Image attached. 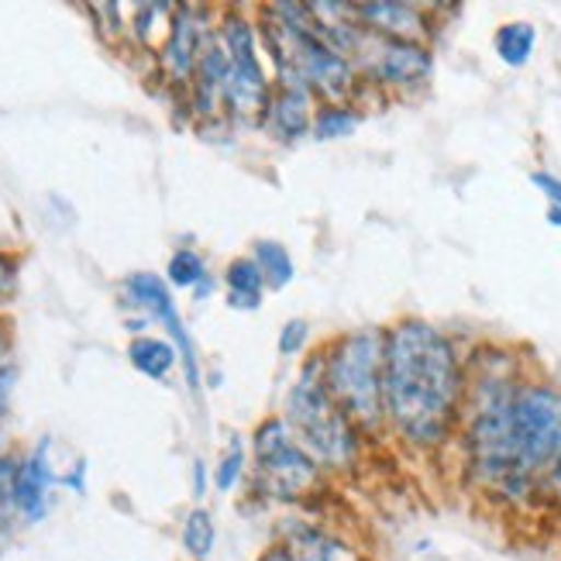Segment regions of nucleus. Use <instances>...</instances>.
Instances as JSON below:
<instances>
[{
    "mask_svg": "<svg viewBox=\"0 0 561 561\" xmlns=\"http://www.w3.org/2000/svg\"><path fill=\"white\" fill-rule=\"evenodd\" d=\"M466 403V362L431 321L403 317L386 331L382 407L386 427L417 451L445 448L458 434Z\"/></svg>",
    "mask_w": 561,
    "mask_h": 561,
    "instance_id": "f257e3e1",
    "label": "nucleus"
},
{
    "mask_svg": "<svg viewBox=\"0 0 561 561\" xmlns=\"http://www.w3.org/2000/svg\"><path fill=\"white\" fill-rule=\"evenodd\" d=\"M286 424L317 466L345 469L358 455V427L337 407L324 382V362L313 355L286 400Z\"/></svg>",
    "mask_w": 561,
    "mask_h": 561,
    "instance_id": "f03ea898",
    "label": "nucleus"
},
{
    "mask_svg": "<svg viewBox=\"0 0 561 561\" xmlns=\"http://www.w3.org/2000/svg\"><path fill=\"white\" fill-rule=\"evenodd\" d=\"M382 358L386 334L382 331H355L337 337L331 352L321 355L324 382L337 407L348 413L358 434H379L386 427L382 407Z\"/></svg>",
    "mask_w": 561,
    "mask_h": 561,
    "instance_id": "7ed1b4c3",
    "label": "nucleus"
},
{
    "mask_svg": "<svg viewBox=\"0 0 561 561\" xmlns=\"http://www.w3.org/2000/svg\"><path fill=\"white\" fill-rule=\"evenodd\" d=\"M510 437L524 482L538 500L545 469L561 455V389L548 379H524L510 407Z\"/></svg>",
    "mask_w": 561,
    "mask_h": 561,
    "instance_id": "20e7f679",
    "label": "nucleus"
},
{
    "mask_svg": "<svg viewBox=\"0 0 561 561\" xmlns=\"http://www.w3.org/2000/svg\"><path fill=\"white\" fill-rule=\"evenodd\" d=\"M221 45L228 53V87H225V104L234 121H245V125H259L270 114V77H265L262 59H259V42L252 24L241 14H228L225 28H221Z\"/></svg>",
    "mask_w": 561,
    "mask_h": 561,
    "instance_id": "39448f33",
    "label": "nucleus"
},
{
    "mask_svg": "<svg viewBox=\"0 0 561 561\" xmlns=\"http://www.w3.org/2000/svg\"><path fill=\"white\" fill-rule=\"evenodd\" d=\"M255 461L262 490L276 500H300L317 485L321 466L300 448L283 417L262 421L255 431Z\"/></svg>",
    "mask_w": 561,
    "mask_h": 561,
    "instance_id": "423d86ee",
    "label": "nucleus"
},
{
    "mask_svg": "<svg viewBox=\"0 0 561 561\" xmlns=\"http://www.w3.org/2000/svg\"><path fill=\"white\" fill-rule=\"evenodd\" d=\"M355 24L379 38L393 42H417L427 45L434 35V18L421 4H397V0H369V4H352Z\"/></svg>",
    "mask_w": 561,
    "mask_h": 561,
    "instance_id": "0eeeda50",
    "label": "nucleus"
},
{
    "mask_svg": "<svg viewBox=\"0 0 561 561\" xmlns=\"http://www.w3.org/2000/svg\"><path fill=\"white\" fill-rule=\"evenodd\" d=\"M125 286H128V297L135 304H141L149 313H156L159 321L169 328V334L176 337V345L183 352V365H186V379H190V386H197L201 373H197V355H193V341H190V334H186V328L180 321L176 304H173V297H169L165 283L159 276H152V273H135V276H128Z\"/></svg>",
    "mask_w": 561,
    "mask_h": 561,
    "instance_id": "6e6552de",
    "label": "nucleus"
},
{
    "mask_svg": "<svg viewBox=\"0 0 561 561\" xmlns=\"http://www.w3.org/2000/svg\"><path fill=\"white\" fill-rule=\"evenodd\" d=\"M207 45H210V38H207V21L197 11L183 8L173 18V32H169V38H165L162 62H165V69L173 72L176 80H186L190 72H197V62H201Z\"/></svg>",
    "mask_w": 561,
    "mask_h": 561,
    "instance_id": "1a4fd4ad",
    "label": "nucleus"
},
{
    "mask_svg": "<svg viewBox=\"0 0 561 561\" xmlns=\"http://www.w3.org/2000/svg\"><path fill=\"white\" fill-rule=\"evenodd\" d=\"M310 90L297 80V77H279V90L270 101V114L265 121L276 128V135L283 138H300L313 128V104H310Z\"/></svg>",
    "mask_w": 561,
    "mask_h": 561,
    "instance_id": "9d476101",
    "label": "nucleus"
},
{
    "mask_svg": "<svg viewBox=\"0 0 561 561\" xmlns=\"http://www.w3.org/2000/svg\"><path fill=\"white\" fill-rule=\"evenodd\" d=\"M53 485V472H48V458H45V445L18 466V482H14V503L24 517H42L45 514V493Z\"/></svg>",
    "mask_w": 561,
    "mask_h": 561,
    "instance_id": "9b49d317",
    "label": "nucleus"
},
{
    "mask_svg": "<svg viewBox=\"0 0 561 561\" xmlns=\"http://www.w3.org/2000/svg\"><path fill=\"white\" fill-rule=\"evenodd\" d=\"M279 545H286L297 561H348L352 558L348 548L328 538L324 530L307 527V524H293V520H286V538H279Z\"/></svg>",
    "mask_w": 561,
    "mask_h": 561,
    "instance_id": "f8f14e48",
    "label": "nucleus"
},
{
    "mask_svg": "<svg viewBox=\"0 0 561 561\" xmlns=\"http://www.w3.org/2000/svg\"><path fill=\"white\" fill-rule=\"evenodd\" d=\"M493 48L503 66L524 69L534 56V48H538V28L530 21H506L493 35Z\"/></svg>",
    "mask_w": 561,
    "mask_h": 561,
    "instance_id": "ddd939ff",
    "label": "nucleus"
},
{
    "mask_svg": "<svg viewBox=\"0 0 561 561\" xmlns=\"http://www.w3.org/2000/svg\"><path fill=\"white\" fill-rule=\"evenodd\" d=\"M262 270L255 259H234L228 265V304L238 307V310H255L259 307V297H262Z\"/></svg>",
    "mask_w": 561,
    "mask_h": 561,
    "instance_id": "4468645a",
    "label": "nucleus"
},
{
    "mask_svg": "<svg viewBox=\"0 0 561 561\" xmlns=\"http://www.w3.org/2000/svg\"><path fill=\"white\" fill-rule=\"evenodd\" d=\"M128 358H131L135 369L141 376H149V379H162L176 365L173 345H169V341H162V337H138V341H131Z\"/></svg>",
    "mask_w": 561,
    "mask_h": 561,
    "instance_id": "2eb2a0df",
    "label": "nucleus"
},
{
    "mask_svg": "<svg viewBox=\"0 0 561 561\" xmlns=\"http://www.w3.org/2000/svg\"><path fill=\"white\" fill-rule=\"evenodd\" d=\"M255 262H259L262 279L270 289H283L293 279V259H289L286 245H279V241H259Z\"/></svg>",
    "mask_w": 561,
    "mask_h": 561,
    "instance_id": "dca6fc26",
    "label": "nucleus"
},
{
    "mask_svg": "<svg viewBox=\"0 0 561 561\" xmlns=\"http://www.w3.org/2000/svg\"><path fill=\"white\" fill-rule=\"evenodd\" d=\"M358 111H352L348 104H324L313 114V135L321 141H334V138H348L358 128Z\"/></svg>",
    "mask_w": 561,
    "mask_h": 561,
    "instance_id": "f3484780",
    "label": "nucleus"
},
{
    "mask_svg": "<svg viewBox=\"0 0 561 561\" xmlns=\"http://www.w3.org/2000/svg\"><path fill=\"white\" fill-rule=\"evenodd\" d=\"M183 545L193 558H207L214 548V520L207 510H193L183 527Z\"/></svg>",
    "mask_w": 561,
    "mask_h": 561,
    "instance_id": "a211bd4d",
    "label": "nucleus"
},
{
    "mask_svg": "<svg viewBox=\"0 0 561 561\" xmlns=\"http://www.w3.org/2000/svg\"><path fill=\"white\" fill-rule=\"evenodd\" d=\"M169 279H173V286H193V283H204V259L197 252H176L173 262H169Z\"/></svg>",
    "mask_w": 561,
    "mask_h": 561,
    "instance_id": "6ab92c4d",
    "label": "nucleus"
},
{
    "mask_svg": "<svg viewBox=\"0 0 561 561\" xmlns=\"http://www.w3.org/2000/svg\"><path fill=\"white\" fill-rule=\"evenodd\" d=\"M530 183L548 197V225L561 228V180L554 173H545V169H538V173H530Z\"/></svg>",
    "mask_w": 561,
    "mask_h": 561,
    "instance_id": "aec40b11",
    "label": "nucleus"
},
{
    "mask_svg": "<svg viewBox=\"0 0 561 561\" xmlns=\"http://www.w3.org/2000/svg\"><path fill=\"white\" fill-rule=\"evenodd\" d=\"M538 506L561 510V455L545 469V476L538 482Z\"/></svg>",
    "mask_w": 561,
    "mask_h": 561,
    "instance_id": "412c9836",
    "label": "nucleus"
},
{
    "mask_svg": "<svg viewBox=\"0 0 561 561\" xmlns=\"http://www.w3.org/2000/svg\"><path fill=\"white\" fill-rule=\"evenodd\" d=\"M14 482H18V466L11 458H0V527L8 524L14 503Z\"/></svg>",
    "mask_w": 561,
    "mask_h": 561,
    "instance_id": "4be33fe9",
    "label": "nucleus"
},
{
    "mask_svg": "<svg viewBox=\"0 0 561 561\" xmlns=\"http://www.w3.org/2000/svg\"><path fill=\"white\" fill-rule=\"evenodd\" d=\"M241 469H245V451H241V437H234L225 461H221V469H217V490H231Z\"/></svg>",
    "mask_w": 561,
    "mask_h": 561,
    "instance_id": "5701e85b",
    "label": "nucleus"
},
{
    "mask_svg": "<svg viewBox=\"0 0 561 561\" xmlns=\"http://www.w3.org/2000/svg\"><path fill=\"white\" fill-rule=\"evenodd\" d=\"M307 334H310V324L307 321H289L279 334V355H297L304 345H307Z\"/></svg>",
    "mask_w": 561,
    "mask_h": 561,
    "instance_id": "b1692460",
    "label": "nucleus"
},
{
    "mask_svg": "<svg viewBox=\"0 0 561 561\" xmlns=\"http://www.w3.org/2000/svg\"><path fill=\"white\" fill-rule=\"evenodd\" d=\"M11 283H14V265L8 255H0V297H8Z\"/></svg>",
    "mask_w": 561,
    "mask_h": 561,
    "instance_id": "393cba45",
    "label": "nucleus"
},
{
    "mask_svg": "<svg viewBox=\"0 0 561 561\" xmlns=\"http://www.w3.org/2000/svg\"><path fill=\"white\" fill-rule=\"evenodd\" d=\"M11 386H14V373H11V369H0V413L8 410V400H11Z\"/></svg>",
    "mask_w": 561,
    "mask_h": 561,
    "instance_id": "a878e982",
    "label": "nucleus"
},
{
    "mask_svg": "<svg viewBox=\"0 0 561 561\" xmlns=\"http://www.w3.org/2000/svg\"><path fill=\"white\" fill-rule=\"evenodd\" d=\"M259 561H297V558L289 554V548H286V545H279V541H276L270 551H262V554H259Z\"/></svg>",
    "mask_w": 561,
    "mask_h": 561,
    "instance_id": "bb28decb",
    "label": "nucleus"
},
{
    "mask_svg": "<svg viewBox=\"0 0 561 561\" xmlns=\"http://www.w3.org/2000/svg\"><path fill=\"white\" fill-rule=\"evenodd\" d=\"M197 493H204V466H197Z\"/></svg>",
    "mask_w": 561,
    "mask_h": 561,
    "instance_id": "cd10ccee",
    "label": "nucleus"
}]
</instances>
